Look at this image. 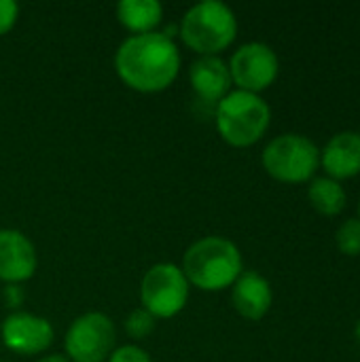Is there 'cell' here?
Returning a JSON list of instances; mask_svg holds the SVG:
<instances>
[{"mask_svg":"<svg viewBox=\"0 0 360 362\" xmlns=\"http://www.w3.org/2000/svg\"><path fill=\"white\" fill-rule=\"evenodd\" d=\"M106 362H153V361H151V356H149V352H146V350H142L140 346L129 344V346H121V348H117V350L108 356V361Z\"/></svg>","mask_w":360,"mask_h":362,"instance_id":"obj_18","label":"cell"},{"mask_svg":"<svg viewBox=\"0 0 360 362\" xmlns=\"http://www.w3.org/2000/svg\"><path fill=\"white\" fill-rule=\"evenodd\" d=\"M214 125L221 138L238 148L257 144L272 123V110L267 102L242 89L229 91L214 108Z\"/></svg>","mask_w":360,"mask_h":362,"instance_id":"obj_4","label":"cell"},{"mask_svg":"<svg viewBox=\"0 0 360 362\" xmlns=\"http://www.w3.org/2000/svg\"><path fill=\"white\" fill-rule=\"evenodd\" d=\"M308 197H310V204L316 212H320L323 216H337L344 212L346 208V191L344 187L333 180V178H314L310 182V189H308Z\"/></svg>","mask_w":360,"mask_h":362,"instance_id":"obj_15","label":"cell"},{"mask_svg":"<svg viewBox=\"0 0 360 362\" xmlns=\"http://www.w3.org/2000/svg\"><path fill=\"white\" fill-rule=\"evenodd\" d=\"M320 163L329 178L344 180L360 174V134L359 132H339L333 136L325 151H320Z\"/></svg>","mask_w":360,"mask_h":362,"instance_id":"obj_13","label":"cell"},{"mask_svg":"<svg viewBox=\"0 0 360 362\" xmlns=\"http://www.w3.org/2000/svg\"><path fill=\"white\" fill-rule=\"evenodd\" d=\"M274 301L272 284L259 272H242V276L231 286L233 310L246 320H261L267 316Z\"/></svg>","mask_w":360,"mask_h":362,"instance_id":"obj_12","label":"cell"},{"mask_svg":"<svg viewBox=\"0 0 360 362\" xmlns=\"http://www.w3.org/2000/svg\"><path fill=\"white\" fill-rule=\"evenodd\" d=\"M155 322L157 318L151 312H146L144 308H138L125 318V331L132 339H144L155 331Z\"/></svg>","mask_w":360,"mask_h":362,"instance_id":"obj_17","label":"cell"},{"mask_svg":"<svg viewBox=\"0 0 360 362\" xmlns=\"http://www.w3.org/2000/svg\"><path fill=\"white\" fill-rule=\"evenodd\" d=\"M189 81L195 93V102L202 108H210L214 115L216 104L229 93L231 87L229 66L219 55L197 57L189 68Z\"/></svg>","mask_w":360,"mask_h":362,"instance_id":"obj_10","label":"cell"},{"mask_svg":"<svg viewBox=\"0 0 360 362\" xmlns=\"http://www.w3.org/2000/svg\"><path fill=\"white\" fill-rule=\"evenodd\" d=\"M229 66L231 83L248 93H261L278 78L280 62L276 51L265 42H246L233 55Z\"/></svg>","mask_w":360,"mask_h":362,"instance_id":"obj_8","label":"cell"},{"mask_svg":"<svg viewBox=\"0 0 360 362\" xmlns=\"http://www.w3.org/2000/svg\"><path fill=\"white\" fill-rule=\"evenodd\" d=\"M0 362H4V361H0Z\"/></svg>","mask_w":360,"mask_h":362,"instance_id":"obj_24","label":"cell"},{"mask_svg":"<svg viewBox=\"0 0 360 362\" xmlns=\"http://www.w3.org/2000/svg\"><path fill=\"white\" fill-rule=\"evenodd\" d=\"M189 282L182 269L174 263L153 265L140 284L142 308L155 318H174L189 301Z\"/></svg>","mask_w":360,"mask_h":362,"instance_id":"obj_6","label":"cell"},{"mask_svg":"<svg viewBox=\"0 0 360 362\" xmlns=\"http://www.w3.org/2000/svg\"><path fill=\"white\" fill-rule=\"evenodd\" d=\"M36 362H70L64 354H47V356H42L40 361Z\"/></svg>","mask_w":360,"mask_h":362,"instance_id":"obj_21","label":"cell"},{"mask_svg":"<svg viewBox=\"0 0 360 362\" xmlns=\"http://www.w3.org/2000/svg\"><path fill=\"white\" fill-rule=\"evenodd\" d=\"M19 17V6L13 0H0V36L8 34Z\"/></svg>","mask_w":360,"mask_h":362,"instance_id":"obj_19","label":"cell"},{"mask_svg":"<svg viewBox=\"0 0 360 362\" xmlns=\"http://www.w3.org/2000/svg\"><path fill=\"white\" fill-rule=\"evenodd\" d=\"M117 329L102 312L79 316L64 337L66 358L70 362H104L115 352Z\"/></svg>","mask_w":360,"mask_h":362,"instance_id":"obj_7","label":"cell"},{"mask_svg":"<svg viewBox=\"0 0 360 362\" xmlns=\"http://www.w3.org/2000/svg\"><path fill=\"white\" fill-rule=\"evenodd\" d=\"M337 248L348 255V257H360V221L359 218H350L346 221L335 235Z\"/></svg>","mask_w":360,"mask_h":362,"instance_id":"obj_16","label":"cell"},{"mask_svg":"<svg viewBox=\"0 0 360 362\" xmlns=\"http://www.w3.org/2000/svg\"><path fill=\"white\" fill-rule=\"evenodd\" d=\"M354 333H356V339H359V344H360V320L356 322V331H354Z\"/></svg>","mask_w":360,"mask_h":362,"instance_id":"obj_22","label":"cell"},{"mask_svg":"<svg viewBox=\"0 0 360 362\" xmlns=\"http://www.w3.org/2000/svg\"><path fill=\"white\" fill-rule=\"evenodd\" d=\"M320 165L318 146L301 134H284L274 138L263 151L265 172L286 185L308 182Z\"/></svg>","mask_w":360,"mask_h":362,"instance_id":"obj_5","label":"cell"},{"mask_svg":"<svg viewBox=\"0 0 360 362\" xmlns=\"http://www.w3.org/2000/svg\"><path fill=\"white\" fill-rule=\"evenodd\" d=\"M117 76L134 91L159 93L168 89L180 72V51L161 32L132 34L115 53Z\"/></svg>","mask_w":360,"mask_h":362,"instance_id":"obj_1","label":"cell"},{"mask_svg":"<svg viewBox=\"0 0 360 362\" xmlns=\"http://www.w3.org/2000/svg\"><path fill=\"white\" fill-rule=\"evenodd\" d=\"M38 267L34 244L15 229H0V280L4 284L28 282Z\"/></svg>","mask_w":360,"mask_h":362,"instance_id":"obj_11","label":"cell"},{"mask_svg":"<svg viewBox=\"0 0 360 362\" xmlns=\"http://www.w3.org/2000/svg\"><path fill=\"white\" fill-rule=\"evenodd\" d=\"M0 337L6 350L21 356H34L51 348L53 327L42 316L30 312H13L4 318L0 327Z\"/></svg>","mask_w":360,"mask_h":362,"instance_id":"obj_9","label":"cell"},{"mask_svg":"<svg viewBox=\"0 0 360 362\" xmlns=\"http://www.w3.org/2000/svg\"><path fill=\"white\" fill-rule=\"evenodd\" d=\"M359 221H360V202H359Z\"/></svg>","mask_w":360,"mask_h":362,"instance_id":"obj_23","label":"cell"},{"mask_svg":"<svg viewBox=\"0 0 360 362\" xmlns=\"http://www.w3.org/2000/svg\"><path fill=\"white\" fill-rule=\"evenodd\" d=\"M117 21L132 34H149L163 19V6L157 0H121L117 4Z\"/></svg>","mask_w":360,"mask_h":362,"instance_id":"obj_14","label":"cell"},{"mask_svg":"<svg viewBox=\"0 0 360 362\" xmlns=\"http://www.w3.org/2000/svg\"><path fill=\"white\" fill-rule=\"evenodd\" d=\"M180 40L199 57L219 55L238 36L236 13L219 0H204L193 4L178 23Z\"/></svg>","mask_w":360,"mask_h":362,"instance_id":"obj_3","label":"cell"},{"mask_svg":"<svg viewBox=\"0 0 360 362\" xmlns=\"http://www.w3.org/2000/svg\"><path fill=\"white\" fill-rule=\"evenodd\" d=\"M2 299H4V303H6V308L17 310V308H21V305H23V301H25V293H23L21 284H6V286H4V291H2Z\"/></svg>","mask_w":360,"mask_h":362,"instance_id":"obj_20","label":"cell"},{"mask_svg":"<svg viewBox=\"0 0 360 362\" xmlns=\"http://www.w3.org/2000/svg\"><path fill=\"white\" fill-rule=\"evenodd\" d=\"M187 282L206 293H219L236 284L244 272L240 248L221 235H208L193 242L180 265Z\"/></svg>","mask_w":360,"mask_h":362,"instance_id":"obj_2","label":"cell"}]
</instances>
